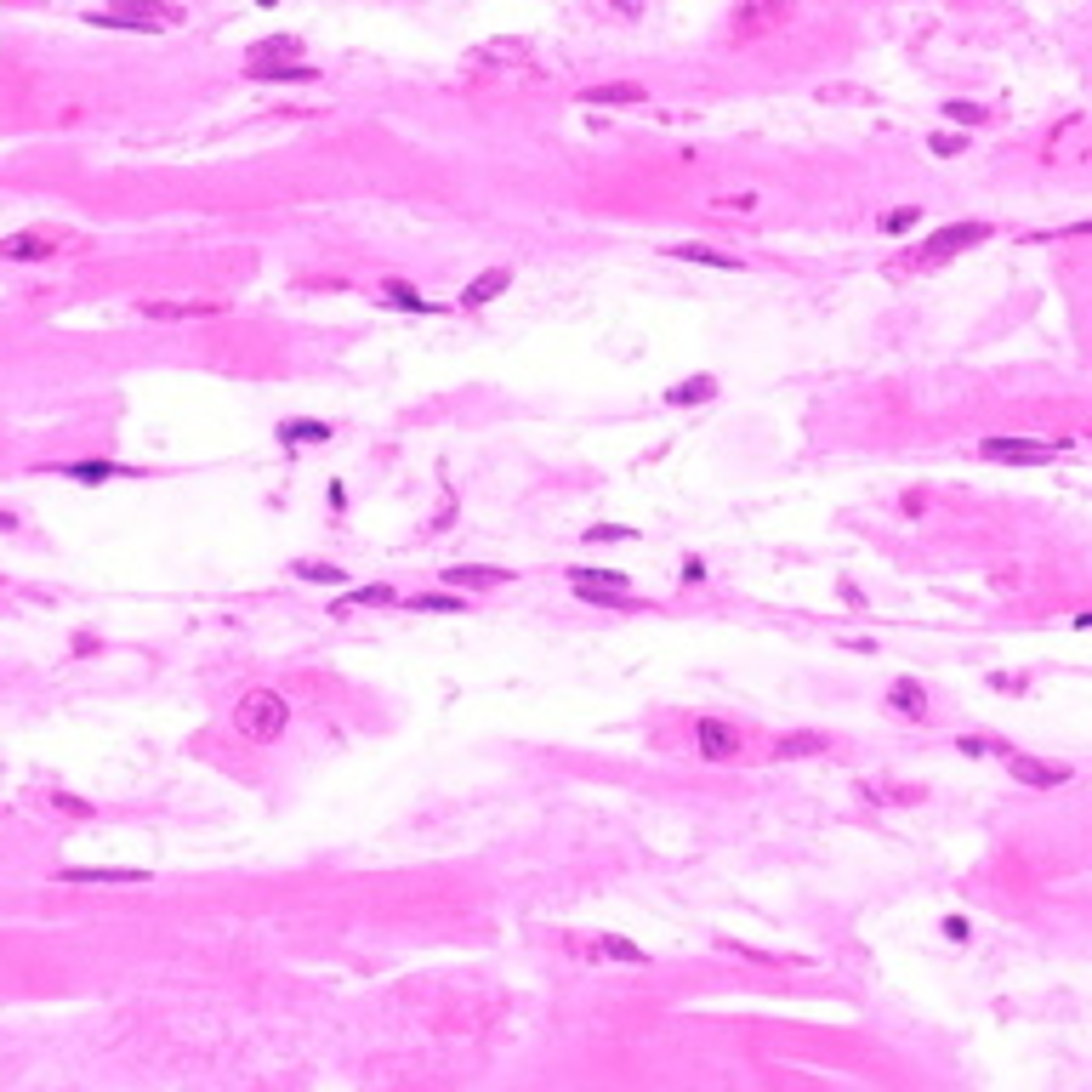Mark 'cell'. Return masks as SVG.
<instances>
[{"instance_id":"6da1fadb","label":"cell","mask_w":1092,"mask_h":1092,"mask_svg":"<svg viewBox=\"0 0 1092 1092\" xmlns=\"http://www.w3.org/2000/svg\"><path fill=\"white\" fill-rule=\"evenodd\" d=\"M285 728H291V700L279 695V689H245V695H239V706H233V734H239L245 746H273V740H285Z\"/></svg>"},{"instance_id":"7a4b0ae2","label":"cell","mask_w":1092,"mask_h":1092,"mask_svg":"<svg viewBox=\"0 0 1092 1092\" xmlns=\"http://www.w3.org/2000/svg\"><path fill=\"white\" fill-rule=\"evenodd\" d=\"M86 23H98V29L160 34V29H177V23H182V12H177V6H160V0H114L108 12H86Z\"/></svg>"},{"instance_id":"3957f363","label":"cell","mask_w":1092,"mask_h":1092,"mask_svg":"<svg viewBox=\"0 0 1092 1092\" xmlns=\"http://www.w3.org/2000/svg\"><path fill=\"white\" fill-rule=\"evenodd\" d=\"M991 222H950V228H939L933 239H922V251H910L905 257V273H922V267H939V263H950V257H961V251H973V245H985L991 239Z\"/></svg>"},{"instance_id":"277c9868","label":"cell","mask_w":1092,"mask_h":1092,"mask_svg":"<svg viewBox=\"0 0 1092 1092\" xmlns=\"http://www.w3.org/2000/svg\"><path fill=\"white\" fill-rule=\"evenodd\" d=\"M791 18V0H740L734 18H728V34L734 40H762Z\"/></svg>"},{"instance_id":"5b68a950","label":"cell","mask_w":1092,"mask_h":1092,"mask_svg":"<svg viewBox=\"0 0 1092 1092\" xmlns=\"http://www.w3.org/2000/svg\"><path fill=\"white\" fill-rule=\"evenodd\" d=\"M985 462H1001V466H1047L1064 456V444H1035V438H985L979 444Z\"/></svg>"},{"instance_id":"8992f818","label":"cell","mask_w":1092,"mask_h":1092,"mask_svg":"<svg viewBox=\"0 0 1092 1092\" xmlns=\"http://www.w3.org/2000/svg\"><path fill=\"white\" fill-rule=\"evenodd\" d=\"M1007 768H1013V780H1019V786H1030V791H1059V786H1070V780H1075V768H1070V762L1025 757V751H1013V757H1007Z\"/></svg>"},{"instance_id":"52a82bcc","label":"cell","mask_w":1092,"mask_h":1092,"mask_svg":"<svg viewBox=\"0 0 1092 1092\" xmlns=\"http://www.w3.org/2000/svg\"><path fill=\"white\" fill-rule=\"evenodd\" d=\"M695 746H700V757L728 762V757H740L746 734H740V728L728 723V717H700V723H695Z\"/></svg>"},{"instance_id":"ba28073f","label":"cell","mask_w":1092,"mask_h":1092,"mask_svg":"<svg viewBox=\"0 0 1092 1092\" xmlns=\"http://www.w3.org/2000/svg\"><path fill=\"white\" fill-rule=\"evenodd\" d=\"M512 581L518 575L501 563H450L444 569V586H456V592H484V586H512Z\"/></svg>"},{"instance_id":"9c48e42d","label":"cell","mask_w":1092,"mask_h":1092,"mask_svg":"<svg viewBox=\"0 0 1092 1092\" xmlns=\"http://www.w3.org/2000/svg\"><path fill=\"white\" fill-rule=\"evenodd\" d=\"M58 882H120V888H132V882H148V870L142 865H63Z\"/></svg>"},{"instance_id":"30bf717a","label":"cell","mask_w":1092,"mask_h":1092,"mask_svg":"<svg viewBox=\"0 0 1092 1092\" xmlns=\"http://www.w3.org/2000/svg\"><path fill=\"white\" fill-rule=\"evenodd\" d=\"M58 251V239L46 228H29V233H12V239H0V257L6 263H46Z\"/></svg>"},{"instance_id":"8fae6325","label":"cell","mask_w":1092,"mask_h":1092,"mask_svg":"<svg viewBox=\"0 0 1092 1092\" xmlns=\"http://www.w3.org/2000/svg\"><path fill=\"white\" fill-rule=\"evenodd\" d=\"M382 302H387V307H398V313H416V319H438V313H444V307H438V302H427L416 285H410V279H382Z\"/></svg>"},{"instance_id":"7c38bea8","label":"cell","mask_w":1092,"mask_h":1092,"mask_svg":"<svg viewBox=\"0 0 1092 1092\" xmlns=\"http://www.w3.org/2000/svg\"><path fill=\"white\" fill-rule=\"evenodd\" d=\"M245 80H263V86H313L319 68L313 63H245Z\"/></svg>"},{"instance_id":"4fadbf2b","label":"cell","mask_w":1092,"mask_h":1092,"mask_svg":"<svg viewBox=\"0 0 1092 1092\" xmlns=\"http://www.w3.org/2000/svg\"><path fill=\"white\" fill-rule=\"evenodd\" d=\"M506 285H512V273H506V267H484V273H478V279L462 291V307H466V313H484L496 297H506Z\"/></svg>"},{"instance_id":"5bb4252c","label":"cell","mask_w":1092,"mask_h":1092,"mask_svg":"<svg viewBox=\"0 0 1092 1092\" xmlns=\"http://www.w3.org/2000/svg\"><path fill=\"white\" fill-rule=\"evenodd\" d=\"M666 257H677V263H700V267H717V273H740V257L711 251V245H700V239H677V245H666Z\"/></svg>"},{"instance_id":"9a60e30c","label":"cell","mask_w":1092,"mask_h":1092,"mask_svg":"<svg viewBox=\"0 0 1092 1092\" xmlns=\"http://www.w3.org/2000/svg\"><path fill=\"white\" fill-rule=\"evenodd\" d=\"M217 307L211 302H142L137 319H154V325H177V319H211Z\"/></svg>"},{"instance_id":"2e32d148","label":"cell","mask_w":1092,"mask_h":1092,"mask_svg":"<svg viewBox=\"0 0 1092 1092\" xmlns=\"http://www.w3.org/2000/svg\"><path fill=\"white\" fill-rule=\"evenodd\" d=\"M830 740L820 734V728H796V734H780L774 740V762H796V757H820Z\"/></svg>"},{"instance_id":"e0dca14e","label":"cell","mask_w":1092,"mask_h":1092,"mask_svg":"<svg viewBox=\"0 0 1092 1092\" xmlns=\"http://www.w3.org/2000/svg\"><path fill=\"white\" fill-rule=\"evenodd\" d=\"M649 92L637 86V80H609V86H586L581 92V102H592V108H627V102H643Z\"/></svg>"},{"instance_id":"ac0fdd59","label":"cell","mask_w":1092,"mask_h":1092,"mask_svg":"<svg viewBox=\"0 0 1092 1092\" xmlns=\"http://www.w3.org/2000/svg\"><path fill=\"white\" fill-rule=\"evenodd\" d=\"M717 398V376H689V382H671L666 387V404L671 410H695V404H711Z\"/></svg>"},{"instance_id":"d6986e66","label":"cell","mask_w":1092,"mask_h":1092,"mask_svg":"<svg viewBox=\"0 0 1092 1092\" xmlns=\"http://www.w3.org/2000/svg\"><path fill=\"white\" fill-rule=\"evenodd\" d=\"M888 711L910 717V723H922V717H927V689H922V683H910V677L888 683Z\"/></svg>"},{"instance_id":"ffe728a7","label":"cell","mask_w":1092,"mask_h":1092,"mask_svg":"<svg viewBox=\"0 0 1092 1092\" xmlns=\"http://www.w3.org/2000/svg\"><path fill=\"white\" fill-rule=\"evenodd\" d=\"M58 472H63V478H80V484H108V478H132L137 466H120V462H63Z\"/></svg>"},{"instance_id":"44dd1931","label":"cell","mask_w":1092,"mask_h":1092,"mask_svg":"<svg viewBox=\"0 0 1092 1092\" xmlns=\"http://www.w3.org/2000/svg\"><path fill=\"white\" fill-rule=\"evenodd\" d=\"M302 58V40L297 34H273V40H257L245 63H297Z\"/></svg>"},{"instance_id":"7402d4cb","label":"cell","mask_w":1092,"mask_h":1092,"mask_svg":"<svg viewBox=\"0 0 1092 1092\" xmlns=\"http://www.w3.org/2000/svg\"><path fill=\"white\" fill-rule=\"evenodd\" d=\"M592 945L603 950V961H627V967H649V950H643V945H631V939H621V933H597Z\"/></svg>"},{"instance_id":"603a6c76","label":"cell","mask_w":1092,"mask_h":1092,"mask_svg":"<svg viewBox=\"0 0 1092 1092\" xmlns=\"http://www.w3.org/2000/svg\"><path fill=\"white\" fill-rule=\"evenodd\" d=\"M291 575L307 581V586H347V575H342L336 563H325V558H297V563H291Z\"/></svg>"},{"instance_id":"cb8c5ba5","label":"cell","mask_w":1092,"mask_h":1092,"mask_svg":"<svg viewBox=\"0 0 1092 1092\" xmlns=\"http://www.w3.org/2000/svg\"><path fill=\"white\" fill-rule=\"evenodd\" d=\"M325 438H331V422H279V444H285V450L325 444Z\"/></svg>"},{"instance_id":"d4e9b609","label":"cell","mask_w":1092,"mask_h":1092,"mask_svg":"<svg viewBox=\"0 0 1092 1092\" xmlns=\"http://www.w3.org/2000/svg\"><path fill=\"white\" fill-rule=\"evenodd\" d=\"M404 609H422V615H462L466 597L462 592H410V597H404Z\"/></svg>"},{"instance_id":"484cf974","label":"cell","mask_w":1092,"mask_h":1092,"mask_svg":"<svg viewBox=\"0 0 1092 1092\" xmlns=\"http://www.w3.org/2000/svg\"><path fill=\"white\" fill-rule=\"evenodd\" d=\"M40 802H46V808H58V814H68V820H98V808H92L86 796H68V791H58V786H52V791H40Z\"/></svg>"},{"instance_id":"4316f807","label":"cell","mask_w":1092,"mask_h":1092,"mask_svg":"<svg viewBox=\"0 0 1092 1092\" xmlns=\"http://www.w3.org/2000/svg\"><path fill=\"white\" fill-rule=\"evenodd\" d=\"M575 597H586V603H603V609H631L627 592H615V586H597V581H575Z\"/></svg>"},{"instance_id":"83f0119b","label":"cell","mask_w":1092,"mask_h":1092,"mask_svg":"<svg viewBox=\"0 0 1092 1092\" xmlns=\"http://www.w3.org/2000/svg\"><path fill=\"white\" fill-rule=\"evenodd\" d=\"M916 222H922V211H916V205H899V211H882V222H876V228L899 239V233H910Z\"/></svg>"},{"instance_id":"f1b7e54d","label":"cell","mask_w":1092,"mask_h":1092,"mask_svg":"<svg viewBox=\"0 0 1092 1092\" xmlns=\"http://www.w3.org/2000/svg\"><path fill=\"white\" fill-rule=\"evenodd\" d=\"M956 751H961V757H1013V746H1007V740H973V734H967V740H956Z\"/></svg>"},{"instance_id":"f546056e","label":"cell","mask_w":1092,"mask_h":1092,"mask_svg":"<svg viewBox=\"0 0 1092 1092\" xmlns=\"http://www.w3.org/2000/svg\"><path fill=\"white\" fill-rule=\"evenodd\" d=\"M347 603H398V592L376 581V586H353V592H342V609H347Z\"/></svg>"},{"instance_id":"4dcf8cb0","label":"cell","mask_w":1092,"mask_h":1092,"mask_svg":"<svg viewBox=\"0 0 1092 1092\" xmlns=\"http://www.w3.org/2000/svg\"><path fill=\"white\" fill-rule=\"evenodd\" d=\"M945 114H950L956 126H985V120H991V108H985V102H945Z\"/></svg>"},{"instance_id":"1f68e13d","label":"cell","mask_w":1092,"mask_h":1092,"mask_svg":"<svg viewBox=\"0 0 1092 1092\" xmlns=\"http://www.w3.org/2000/svg\"><path fill=\"white\" fill-rule=\"evenodd\" d=\"M865 796H876V802H922V786H870Z\"/></svg>"},{"instance_id":"d6a6232c","label":"cell","mask_w":1092,"mask_h":1092,"mask_svg":"<svg viewBox=\"0 0 1092 1092\" xmlns=\"http://www.w3.org/2000/svg\"><path fill=\"white\" fill-rule=\"evenodd\" d=\"M927 148H933L939 160H950V154H961V148H967V137H956V132H933V137H927Z\"/></svg>"},{"instance_id":"836d02e7","label":"cell","mask_w":1092,"mask_h":1092,"mask_svg":"<svg viewBox=\"0 0 1092 1092\" xmlns=\"http://www.w3.org/2000/svg\"><path fill=\"white\" fill-rule=\"evenodd\" d=\"M592 541H637V530H631V524H592V530H586V546H592Z\"/></svg>"},{"instance_id":"e575fe53","label":"cell","mask_w":1092,"mask_h":1092,"mask_svg":"<svg viewBox=\"0 0 1092 1092\" xmlns=\"http://www.w3.org/2000/svg\"><path fill=\"white\" fill-rule=\"evenodd\" d=\"M991 689H1007V695H1025V677H1019V671H995V677H991Z\"/></svg>"},{"instance_id":"d590c367","label":"cell","mask_w":1092,"mask_h":1092,"mask_svg":"<svg viewBox=\"0 0 1092 1092\" xmlns=\"http://www.w3.org/2000/svg\"><path fill=\"white\" fill-rule=\"evenodd\" d=\"M945 933H950V939H956V945H961V939H967L973 927H967V916H945Z\"/></svg>"},{"instance_id":"8d00e7d4","label":"cell","mask_w":1092,"mask_h":1092,"mask_svg":"<svg viewBox=\"0 0 1092 1092\" xmlns=\"http://www.w3.org/2000/svg\"><path fill=\"white\" fill-rule=\"evenodd\" d=\"M0 530H18V518H12V512H0Z\"/></svg>"},{"instance_id":"74e56055","label":"cell","mask_w":1092,"mask_h":1092,"mask_svg":"<svg viewBox=\"0 0 1092 1092\" xmlns=\"http://www.w3.org/2000/svg\"><path fill=\"white\" fill-rule=\"evenodd\" d=\"M257 6H279V0H257Z\"/></svg>"}]
</instances>
